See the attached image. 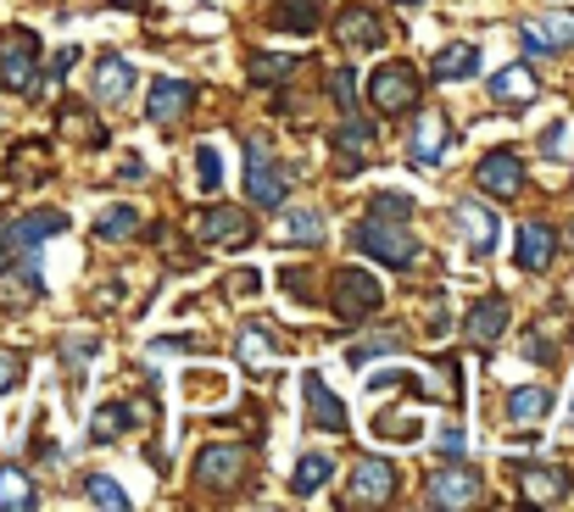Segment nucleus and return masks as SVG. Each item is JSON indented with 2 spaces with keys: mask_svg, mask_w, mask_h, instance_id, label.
<instances>
[{
  "mask_svg": "<svg viewBox=\"0 0 574 512\" xmlns=\"http://www.w3.org/2000/svg\"><path fill=\"white\" fill-rule=\"evenodd\" d=\"M568 234H574V223H568Z\"/></svg>",
  "mask_w": 574,
  "mask_h": 512,
  "instance_id": "nucleus-48",
  "label": "nucleus"
},
{
  "mask_svg": "<svg viewBox=\"0 0 574 512\" xmlns=\"http://www.w3.org/2000/svg\"><path fill=\"white\" fill-rule=\"evenodd\" d=\"M235 351H240V362L251 368V362H274V357H279V340H274L263 323H246L240 340H235Z\"/></svg>",
  "mask_w": 574,
  "mask_h": 512,
  "instance_id": "nucleus-32",
  "label": "nucleus"
},
{
  "mask_svg": "<svg viewBox=\"0 0 574 512\" xmlns=\"http://www.w3.org/2000/svg\"><path fill=\"white\" fill-rule=\"evenodd\" d=\"M513 479H518L524 501H535V506H557L568 495V473L546 468V462H513Z\"/></svg>",
  "mask_w": 574,
  "mask_h": 512,
  "instance_id": "nucleus-15",
  "label": "nucleus"
},
{
  "mask_svg": "<svg viewBox=\"0 0 574 512\" xmlns=\"http://www.w3.org/2000/svg\"><path fill=\"white\" fill-rule=\"evenodd\" d=\"M329 473H335V456L307 451V456H296V468H290V490H296V495H313V490L329 484Z\"/></svg>",
  "mask_w": 574,
  "mask_h": 512,
  "instance_id": "nucleus-30",
  "label": "nucleus"
},
{
  "mask_svg": "<svg viewBox=\"0 0 574 512\" xmlns=\"http://www.w3.org/2000/svg\"><path fill=\"white\" fill-rule=\"evenodd\" d=\"M40 506V490H34V479L23 473V468H0V512H34Z\"/></svg>",
  "mask_w": 574,
  "mask_h": 512,
  "instance_id": "nucleus-27",
  "label": "nucleus"
},
{
  "mask_svg": "<svg viewBox=\"0 0 574 512\" xmlns=\"http://www.w3.org/2000/svg\"><path fill=\"white\" fill-rule=\"evenodd\" d=\"M279 284H285V295L313 301V279H307V268H285V273H279Z\"/></svg>",
  "mask_w": 574,
  "mask_h": 512,
  "instance_id": "nucleus-42",
  "label": "nucleus"
},
{
  "mask_svg": "<svg viewBox=\"0 0 574 512\" xmlns=\"http://www.w3.org/2000/svg\"><path fill=\"white\" fill-rule=\"evenodd\" d=\"M396 495V468L385 456H363L346 479V506H385Z\"/></svg>",
  "mask_w": 574,
  "mask_h": 512,
  "instance_id": "nucleus-11",
  "label": "nucleus"
},
{
  "mask_svg": "<svg viewBox=\"0 0 574 512\" xmlns=\"http://www.w3.org/2000/svg\"><path fill=\"white\" fill-rule=\"evenodd\" d=\"M246 73H251V84H274V79H290V73H296V57H268V51H263V57L246 62Z\"/></svg>",
  "mask_w": 574,
  "mask_h": 512,
  "instance_id": "nucleus-35",
  "label": "nucleus"
},
{
  "mask_svg": "<svg viewBox=\"0 0 574 512\" xmlns=\"http://www.w3.org/2000/svg\"><path fill=\"white\" fill-rule=\"evenodd\" d=\"M190 107H196V84H190V79H157V84L146 90V118H151L157 129L185 123Z\"/></svg>",
  "mask_w": 574,
  "mask_h": 512,
  "instance_id": "nucleus-12",
  "label": "nucleus"
},
{
  "mask_svg": "<svg viewBox=\"0 0 574 512\" xmlns=\"http://www.w3.org/2000/svg\"><path fill=\"white\" fill-rule=\"evenodd\" d=\"M474 68H479V46H468V40H452V46H441L435 51V62H429V79H474Z\"/></svg>",
  "mask_w": 574,
  "mask_h": 512,
  "instance_id": "nucleus-23",
  "label": "nucleus"
},
{
  "mask_svg": "<svg viewBox=\"0 0 574 512\" xmlns=\"http://www.w3.org/2000/svg\"><path fill=\"white\" fill-rule=\"evenodd\" d=\"M390 351H402V334L390 329V334H368V340H357L352 351H346V362L352 368H368L374 357H390Z\"/></svg>",
  "mask_w": 574,
  "mask_h": 512,
  "instance_id": "nucleus-34",
  "label": "nucleus"
},
{
  "mask_svg": "<svg viewBox=\"0 0 574 512\" xmlns=\"http://www.w3.org/2000/svg\"><path fill=\"white\" fill-rule=\"evenodd\" d=\"M535 90H541V84H535V73H530L524 62H513V68H502V73L491 79V101H496V107H530Z\"/></svg>",
  "mask_w": 574,
  "mask_h": 512,
  "instance_id": "nucleus-22",
  "label": "nucleus"
},
{
  "mask_svg": "<svg viewBox=\"0 0 574 512\" xmlns=\"http://www.w3.org/2000/svg\"><path fill=\"white\" fill-rule=\"evenodd\" d=\"M190 479H196V490H212V495L240 490L251 479V445H240V440H207L196 451V462H190Z\"/></svg>",
  "mask_w": 574,
  "mask_h": 512,
  "instance_id": "nucleus-2",
  "label": "nucleus"
},
{
  "mask_svg": "<svg viewBox=\"0 0 574 512\" xmlns=\"http://www.w3.org/2000/svg\"><path fill=\"white\" fill-rule=\"evenodd\" d=\"M135 234H140V207L118 201V207H101V212H96V240L123 245V240H135Z\"/></svg>",
  "mask_w": 574,
  "mask_h": 512,
  "instance_id": "nucleus-26",
  "label": "nucleus"
},
{
  "mask_svg": "<svg viewBox=\"0 0 574 512\" xmlns=\"http://www.w3.org/2000/svg\"><path fill=\"white\" fill-rule=\"evenodd\" d=\"M73 62H79V46H68V51H62V57L51 62V73L40 79V96H51V90H62V79L73 73Z\"/></svg>",
  "mask_w": 574,
  "mask_h": 512,
  "instance_id": "nucleus-40",
  "label": "nucleus"
},
{
  "mask_svg": "<svg viewBox=\"0 0 574 512\" xmlns=\"http://www.w3.org/2000/svg\"><path fill=\"white\" fill-rule=\"evenodd\" d=\"M552 412V395L541 390V384H518V390H507V418L513 423H541Z\"/></svg>",
  "mask_w": 574,
  "mask_h": 512,
  "instance_id": "nucleus-31",
  "label": "nucleus"
},
{
  "mask_svg": "<svg viewBox=\"0 0 574 512\" xmlns=\"http://www.w3.org/2000/svg\"><path fill=\"white\" fill-rule=\"evenodd\" d=\"M402 7H418V0H402Z\"/></svg>",
  "mask_w": 574,
  "mask_h": 512,
  "instance_id": "nucleus-47",
  "label": "nucleus"
},
{
  "mask_svg": "<svg viewBox=\"0 0 574 512\" xmlns=\"http://www.w3.org/2000/svg\"><path fill=\"white\" fill-rule=\"evenodd\" d=\"M129 96H135V62L101 57L96 62V101L101 107H129Z\"/></svg>",
  "mask_w": 574,
  "mask_h": 512,
  "instance_id": "nucleus-21",
  "label": "nucleus"
},
{
  "mask_svg": "<svg viewBox=\"0 0 574 512\" xmlns=\"http://www.w3.org/2000/svg\"><path fill=\"white\" fill-rule=\"evenodd\" d=\"M368 107H374L379 118L413 112V107H418V68H413V62H385V68H374V79H368Z\"/></svg>",
  "mask_w": 574,
  "mask_h": 512,
  "instance_id": "nucleus-6",
  "label": "nucleus"
},
{
  "mask_svg": "<svg viewBox=\"0 0 574 512\" xmlns=\"http://www.w3.org/2000/svg\"><path fill=\"white\" fill-rule=\"evenodd\" d=\"M518 46H524V57L568 51V46H574V12H546V18L524 23V29H518Z\"/></svg>",
  "mask_w": 574,
  "mask_h": 512,
  "instance_id": "nucleus-13",
  "label": "nucleus"
},
{
  "mask_svg": "<svg viewBox=\"0 0 574 512\" xmlns=\"http://www.w3.org/2000/svg\"><path fill=\"white\" fill-rule=\"evenodd\" d=\"M290 168L263 145V140H246V201L251 207H279L290 195Z\"/></svg>",
  "mask_w": 574,
  "mask_h": 512,
  "instance_id": "nucleus-5",
  "label": "nucleus"
},
{
  "mask_svg": "<svg viewBox=\"0 0 574 512\" xmlns=\"http://www.w3.org/2000/svg\"><path fill=\"white\" fill-rule=\"evenodd\" d=\"M190 229H196L201 245H218V251H240V245L257 240V223H251V212H240V207H207V212L190 218Z\"/></svg>",
  "mask_w": 574,
  "mask_h": 512,
  "instance_id": "nucleus-7",
  "label": "nucleus"
},
{
  "mask_svg": "<svg viewBox=\"0 0 574 512\" xmlns=\"http://www.w3.org/2000/svg\"><path fill=\"white\" fill-rule=\"evenodd\" d=\"M7 262H12V245H7V218H0V273H7Z\"/></svg>",
  "mask_w": 574,
  "mask_h": 512,
  "instance_id": "nucleus-45",
  "label": "nucleus"
},
{
  "mask_svg": "<svg viewBox=\"0 0 574 512\" xmlns=\"http://www.w3.org/2000/svg\"><path fill=\"white\" fill-rule=\"evenodd\" d=\"M140 418H146V412H140L135 401H101V406H96V423H90V440L107 445L112 434H129Z\"/></svg>",
  "mask_w": 574,
  "mask_h": 512,
  "instance_id": "nucleus-24",
  "label": "nucleus"
},
{
  "mask_svg": "<svg viewBox=\"0 0 574 512\" xmlns=\"http://www.w3.org/2000/svg\"><path fill=\"white\" fill-rule=\"evenodd\" d=\"M407 212H413L407 195H374V207H368L363 223L352 229L357 251L374 257V262H385V268H413V257H418V234L407 229Z\"/></svg>",
  "mask_w": 574,
  "mask_h": 512,
  "instance_id": "nucleus-1",
  "label": "nucleus"
},
{
  "mask_svg": "<svg viewBox=\"0 0 574 512\" xmlns=\"http://www.w3.org/2000/svg\"><path fill=\"white\" fill-rule=\"evenodd\" d=\"M441 451H446V456H463V429H457V423L441 429Z\"/></svg>",
  "mask_w": 574,
  "mask_h": 512,
  "instance_id": "nucleus-43",
  "label": "nucleus"
},
{
  "mask_svg": "<svg viewBox=\"0 0 574 512\" xmlns=\"http://www.w3.org/2000/svg\"><path fill=\"white\" fill-rule=\"evenodd\" d=\"M57 129H62L68 140H79L85 151H101V145H107V129H101V123H96V112H85V107H62Z\"/></svg>",
  "mask_w": 574,
  "mask_h": 512,
  "instance_id": "nucleus-28",
  "label": "nucleus"
},
{
  "mask_svg": "<svg viewBox=\"0 0 574 512\" xmlns=\"http://www.w3.org/2000/svg\"><path fill=\"white\" fill-rule=\"evenodd\" d=\"M329 96H335L340 112H357V79H352V68H335V73H329Z\"/></svg>",
  "mask_w": 574,
  "mask_h": 512,
  "instance_id": "nucleus-39",
  "label": "nucleus"
},
{
  "mask_svg": "<svg viewBox=\"0 0 574 512\" xmlns=\"http://www.w3.org/2000/svg\"><path fill=\"white\" fill-rule=\"evenodd\" d=\"M263 290V273L257 268H240V273H229V284H224V295H257Z\"/></svg>",
  "mask_w": 574,
  "mask_h": 512,
  "instance_id": "nucleus-41",
  "label": "nucleus"
},
{
  "mask_svg": "<svg viewBox=\"0 0 574 512\" xmlns=\"http://www.w3.org/2000/svg\"><path fill=\"white\" fill-rule=\"evenodd\" d=\"M379 307H385V284H379L368 268H340V273H335V284H329V312H335L340 329L368 323Z\"/></svg>",
  "mask_w": 574,
  "mask_h": 512,
  "instance_id": "nucleus-3",
  "label": "nucleus"
},
{
  "mask_svg": "<svg viewBox=\"0 0 574 512\" xmlns=\"http://www.w3.org/2000/svg\"><path fill=\"white\" fill-rule=\"evenodd\" d=\"M62 229H68V218H62L57 207H40V212H29V218H12V223H7V245L29 257V251H40L46 240H57Z\"/></svg>",
  "mask_w": 574,
  "mask_h": 512,
  "instance_id": "nucleus-14",
  "label": "nucleus"
},
{
  "mask_svg": "<svg viewBox=\"0 0 574 512\" xmlns=\"http://www.w3.org/2000/svg\"><path fill=\"white\" fill-rule=\"evenodd\" d=\"M507 323H513V307H507L502 295H479V301L468 307V318H463V334H468L474 345H496V340L507 334Z\"/></svg>",
  "mask_w": 574,
  "mask_h": 512,
  "instance_id": "nucleus-16",
  "label": "nucleus"
},
{
  "mask_svg": "<svg viewBox=\"0 0 574 512\" xmlns=\"http://www.w3.org/2000/svg\"><path fill=\"white\" fill-rule=\"evenodd\" d=\"M0 84L12 96H40V34L0 29Z\"/></svg>",
  "mask_w": 574,
  "mask_h": 512,
  "instance_id": "nucleus-4",
  "label": "nucleus"
},
{
  "mask_svg": "<svg viewBox=\"0 0 574 512\" xmlns=\"http://www.w3.org/2000/svg\"><path fill=\"white\" fill-rule=\"evenodd\" d=\"M268 23L279 34H313L324 23V7H318V0H279V7L268 12Z\"/></svg>",
  "mask_w": 574,
  "mask_h": 512,
  "instance_id": "nucleus-25",
  "label": "nucleus"
},
{
  "mask_svg": "<svg viewBox=\"0 0 574 512\" xmlns=\"http://www.w3.org/2000/svg\"><path fill=\"white\" fill-rule=\"evenodd\" d=\"M335 46H346L352 57H363V51L390 46V29H385V18H379L374 7H346V12L335 18Z\"/></svg>",
  "mask_w": 574,
  "mask_h": 512,
  "instance_id": "nucleus-10",
  "label": "nucleus"
},
{
  "mask_svg": "<svg viewBox=\"0 0 574 512\" xmlns=\"http://www.w3.org/2000/svg\"><path fill=\"white\" fill-rule=\"evenodd\" d=\"M196 173H201V190H207V195L224 184V157H218V145H201V151H196Z\"/></svg>",
  "mask_w": 574,
  "mask_h": 512,
  "instance_id": "nucleus-38",
  "label": "nucleus"
},
{
  "mask_svg": "<svg viewBox=\"0 0 574 512\" xmlns=\"http://www.w3.org/2000/svg\"><path fill=\"white\" fill-rule=\"evenodd\" d=\"M457 223H463L468 251H474V257H491V245H496V218H491L485 207H457Z\"/></svg>",
  "mask_w": 574,
  "mask_h": 512,
  "instance_id": "nucleus-29",
  "label": "nucleus"
},
{
  "mask_svg": "<svg viewBox=\"0 0 574 512\" xmlns=\"http://www.w3.org/2000/svg\"><path fill=\"white\" fill-rule=\"evenodd\" d=\"M552 257H557V229H552V223H518L513 262H518L524 273H541V268H552Z\"/></svg>",
  "mask_w": 574,
  "mask_h": 512,
  "instance_id": "nucleus-18",
  "label": "nucleus"
},
{
  "mask_svg": "<svg viewBox=\"0 0 574 512\" xmlns=\"http://www.w3.org/2000/svg\"><path fill=\"white\" fill-rule=\"evenodd\" d=\"M112 7H123V12H135V7H140V0H112Z\"/></svg>",
  "mask_w": 574,
  "mask_h": 512,
  "instance_id": "nucleus-46",
  "label": "nucleus"
},
{
  "mask_svg": "<svg viewBox=\"0 0 574 512\" xmlns=\"http://www.w3.org/2000/svg\"><path fill=\"white\" fill-rule=\"evenodd\" d=\"M568 151H574V123H563V118L546 123V129H541V157L557 162V157H568Z\"/></svg>",
  "mask_w": 574,
  "mask_h": 512,
  "instance_id": "nucleus-36",
  "label": "nucleus"
},
{
  "mask_svg": "<svg viewBox=\"0 0 574 512\" xmlns=\"http://www.w3.org/2000/svg\"><path fill=\"white\" fill-rule=\"evenodd\" d=\"M441 157H446V118L429 112V118H418L413 134H407V168H435Z\"/></svg>",
  "mask_w": 574,
  "mask_h": 512,
  "instance_id": "nucleus-19",
  "label": "nucleus"
},
{
  "mask_svg": "<svg viewBox=\"0 0 574 512\" xmlns=\"http://www.w3.org/2000/svg\"><path fill=\"white\" fill-rule=\"evenodd\" d=\"M85 495H90L96 506H107V512H129V490H123L112 473H90V479H85Z\"/></svg>",
  "mask_w": 574,
  "mask_h": 512,
  "instance_id": "nucleus-33",
  "label": "nucleus"
},
{
  "mask_svg": "<svg viewBox=\"0 0 574 512\" xmlns=\"http://www.w3.org/2000/svg\"><path fill=\"white\" fill-rule=\"evenodd\" d=\"M474 184H479L491 201H518V190H524V162H518V151H507V145L485 151L479 168H474Z\"/></svg>",
  "mask_w": 574,
  "mask_h": 512,
  "instance_id": "nucleus-9",
  "label": "nucleus"
},
{
  "mask_svg": "<svg viewBox=\"0 0 574 512\" xmlns=\"http://www.w3.org/2000/svg\"><path fill=\"white\" fill-rule=\"evenodd\" d=\"M285 229H290V240H301V245H324V218H318V212H307V207H301V212H290V218H285Z\"/></svg>",
  "mask_w": 574,
  "mask_h": 512,
  "instance_id": "nucleus-37",
  "label": "nucleus"
},
{
  "mask_svg": "<svg viewBox=\"0 0 574 512\" xmlns=\"http://www.w3.org/2000/svg\"><path fill=\"white\" fill-rule=\"evenodd\" d=\"M140 173H146V162H140V157H135V151H129V157H123V179H129V184H135V179H140Z\"/></svg>",
  "mask_w": 574,
  "mask_h": 512,
  "instance_id": "nucleus-44",
  "label": "nucleus"
},
{
  "mask_svg": "<svg viewBox=\"0 0 574 512\" xmlns=\"http://www.w3.org/2000/svg\"><path fill=\"white\" fill-rule=\"evenodd\" d=\"M479 473L468 468V462H457L452 456V468H441V473H429L424 479V506H441V512H452V506H474L479 501Z\"/></svg>",
  "mask_w": 574,
  "mask_h": 512,
  "instance_id": "nucleus-8",
  "label": "nucleus"
},
{
  "mask_svg": "<svg viewBox=\"0 0 574 512\" xmlns=\"http://www.w3.org/2000/svg\"><path fill=\"white\" fill-rule=\"evenodd\" d=\"M7 179L12 184H46L51 179V145L46 140H18L7 151Z\"/></svg>",
  "mask_w": 574,
  "mask_h": 512,
  "instance_id": "nucleus-20",
  "label": "nucleus"
},
{
  "mask_svg": "<svg viewBox=\"0 0 574 512\" xmlns=\"http://www.w3.org/2000/svg\"><path fill=\"white\" fill-rule=\"evenodd\" d=\"M301 390H307V423L324 434H346V401L324 384V373H307Z\"/></svg>",
  "mask_w": 574,
  "mask_h": 512,
  "instance_id": "nucleus-17",
  "label": "nucleus"
}]
</instances>
